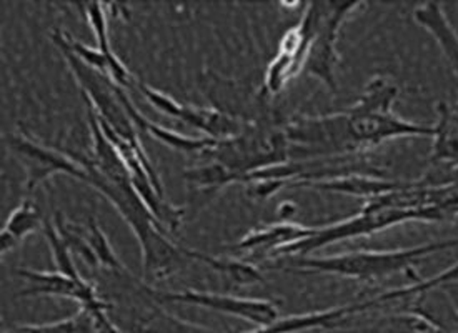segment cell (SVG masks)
<instances>
[{"mask_svg":"<svg viewBox=\"0 0 458 333\" xmlns=\"http://www.w3.org/2000/svg\"><path fill=\"white\" fill-rule=\"evenodd\" d=\"M397 97L395 82L386 75H375L363 87L360 98L345 110L350 137L359 152H369L386 141L434 135V125L415 124L394 112Z\"/></svg>","mask_w":458,"mask_h":333,"instance_id":"obj_1","label":"cell"},{"mask_svg":"<svg viewBox=\"0 0 458 333\" xmlns=\"http://www.w3.org/2000/svg\"><path fill=\"white\" fill-rule=\"evenodd\" d=\"M458 247V238L437 240L409 249L386 250V252H350L330 257H290L289 263L297 267L295 272L305 274H327L353 278L359 282H375L386 277L407 272L413 274V263L442 250Z\"/></svg>","mask_w":458,"mask_h":333,"instance_id":"obj_2","label":"cell"},{"mask_svg":"<svg viewBox=\"0 0 458 333\" xmlns=\"http://www.w3.org/2000/svg\"><path fill=\"white\" fill-rule=\"evenodd\" d=\"M438 222L444 217L437 212L427 210H403L394 209L382 202L380 197L367 201L362 210L350 218H345L332 226H317L312 237L305 238L301 242H293L287 247L278 250V259L285 257H309L315 250L324 249L327 245L337 243L342 240L350 238L367 237L375 232H382L390 226H400L405 222Z\"/></svg>","mask_w":458,"mask_h":333,"instance_id":"obj_3","label":"cell"},{"mask_svg":"<svg viewBox=\"0 0 458 333\" xmlns=\"http://www.w3.org/2000/svg\"><path fill=\"white\" fill-rule=\"evenodd\" d=\"M202 155L239 174L243 184L247 174L289 162L290 147L284 127L250 124L235 137L216 141Z\"/></svg>","mask_w":458,"mask_h":333,"instance_id":"obj_4","label":"cell"},{"mask_svg":"<svg viewBox=\"0 0 458 333\" xmlns=\"http://www.w3.org/2000/svg\"><path fill=\"white\" fill-rule=\"evenodd\" d=\"M360 7L362 2H317V24L301 72L326 83L334 96L338 92V34L350 15Z\"/></svg>","mask_w":458,"mask_h":333,"instance_id":"obj_5","label":"cell"},{"mask_svg":"<svg viewBox=\"0 0 458 333\" xmlns=\"http://www.w3.org/2000/svg\"><path fill=\"white\" fill-rule=\"evenodd\" d=\"M145 294L154 298L158 303H191L202 309L214 310L225 315L237 317L242 320L250 321L259 329L270 327L278 320L277 305L270 300L259 298H242L225 294L214 292H200V290H182V292H160L150 286H142Z\"/></svg>","mask_w":458,"mask_h":333,"instance_id":"obj_6","label":"cell"},{"mask_svg":"<svg viewBox=\"0 0 458 333\" xmlns=\"http://www.w3.org/2000/svg\"><path fill=\"white\" fill-rule=\"evenodd\" d=\"M133 89H137L140 96L144 97L152 107L157 108L158 112H162L164 115L172 119L182 120L183 124L191 125L197 131L204 132L208 139L224 141V139L235 137L243 129V124L239 120L230 117L217 108L185 106L142 81H135Z\"/></svg>","mask_w":458,"mask_h":333,"instance_id":"obj_7","label":"cell"},{"mask_svg":"<svg viewBox=\"0 0 458 333\" xmlns=\"http://www.w3.org/2000/svg\"><path fill=\"white\" fill-rule=\"evenodd\" d=\"M7 143L13 154L22 160L27 170V192L34 191L38 184L57 174H65L82 182L87 179L84 168L65 152H62L59 147L37 142L25 133L9 135Z\"/></svg>","mask_w":458,"mask_h":333,"instance_id":"obj_8","label":"cell"},{"mask_svg":"<svg viewBox=\"0 0 458 333\" xmlns=\"http://www.w3.org/2000/svg\"><path fill=\"white\" fill-rule=\"evenodd\" d=\"M17 274L29 284L22 290V297H37V295H47V297L69 298L79 303L81 309L94 310L100 307H109L112 303L106 302L98 295L96 286L89 280L72 278L62 272H38V270H19Z\"/></svg>","mask_w":458,"mask_h":333,"instance_id":"obj_9","label":"cell"},{"mask_svg":"<svg viewBox=\"0 0 458 333\" xmlns=\"http://www.w3.org/2000/svg\"><path fill=\"white\" fill-rule=\"evenodd\" d=\"M317 226H301L293 222H278L274 226L253 228L247 235L230 245V252L233 253H245L253 260H274L278 250L287 247L293 242H301L305 238L312 237Z\"/></svg>","mask_w":458,"mask_h":333,"instance_id":"obj_10","label":"cell"},{"mask_svg":"<svg viewBox=\"0 0 458 333\" xmlns=\"http://www.w3.org/2000/svg\"><path fill=\"white\" fill-rule=\"evenodd\" d=\"M413 19L434 37L437 46L458 77V32L448 21L444 7L437 2H427L413 11Z\"/></svg>","mask_w":458,"mask_h":333,"instance_id":"obj_11","label":"cell"},{"mask_svg":"<svg viewBox=\"0 0 458 333\" xmlns=\"http://www.w3.org/2000/svg\"><path fill=\"white\" fill-rule=\"evenodd\" d=\"M409 182L386 180L384 177L355 174V175H347V177H338V179L322 180V182L307 184L305 187L317 189V191L344 193V195H352V197H360V199L367 202V201H372V199H377V197L386 195L390 192L400 191Z\"/></svg>","mask_w":458,"mask_h":333,"instance_id":"obj_12","label":"cell"},{"mask_svg":"<svg viewBox=\"0 0 458 333\" xmlns=\"http://www.w3.org/2000/svg\"><path fill=\"white\" fill-rule=\"evenodd\" d=\"M432 166H458V106L440 102L432 135Z\"/></svg>","mask_w":458,"mask_h":333,"instance_id":"obj_13","label":"cell"},{"mask_svg":"<svg viewBox=\"0 0 458 333\" xmlns=\"http://www.w3.org/2000/svg\"><path fill=\"white\" fill-rule=\"evenodd\" d=\"M84 9L85 17L94 30L97 38V48L110 60L112 65V82L117 83L122 89H133L132 73L122 64L121 59L114 54L110 48L109 27H107V13L104 4H84L81 5Z\"/></svg>","mask_w":458,"mask_h":333,"instance_id":"obj_14","label":"cell"},{"mask_svg":"<svg viewBox=\"0 0 458 333\" xmlns=\"http://www.w3.org/2000/svg\"><path fill=\"white\" fill-rule=\"evenodd\" d=\"M44 218L36 202L24 199L9 215L5 226L0 232V252L2 255L13 252L27 235L34 234L38 226H44Z\"/></svg>","mask_w":458,"mask_h":333,"instance_id":"obj_15","label":"cell"},{"mask_svg":"<svg viewBox=\"0 0 458 333\" xmlns=\"http://www.w3.org/2000/svg\"><path fill=\"white\" fill-rule=\"evenodd\" d=\"M189 257L192 262L195 260V262L206 263L207 267L214 269L227 280H232L235 286H247L264 282L260 272L250 263L230 260V259H217V257H210V255L192 249L189 250Z\"/></svg>","mask_w":458,"mask_h":333,"instance_id":"obj_16","label":"cell"},{"mask_svg":"<svg viewBox=\"0 0 458 333\" xmlns=\"http://www.w3.org/2000/svg\"><path fill=\"white\" fill-rule=\"evenodd\" d=\"M183 177L193 185L206 191H218L230 184H239V174L232 172L230 168L218 164L216 160L207 166L187 168L183 172Z\"/></svg>","mask_w":458,"mask_h":333,"instance_id":"obj_17","label":"cell"},{"mask_svg":"<svg viewBox=\"0 0 458 333\" xmlns=\"http://www.w3.org/2000/svg\"><path fill=\"white\" fill-rule=\"evenodd\" d=\"M87 238H89V243L92 245V249L96 252L100 269H107L112 274L122 275V277H131L129 270L125 269V265L119 260V257L110 247L109 238L102 232V228L94 218H90V222H89V235H87Z\"/></svg>","mask_w":458,"mask_h":333,"instance_id":"obj_18","label":"cell"},{"mask_svg":"<svg viewBox=\"0 0 458 333\" xmlns=\"http://www.w3.org/2000/svg\"><path fill=\"white\" fill-rule=\"evenodd\" d=\"M2 333H77L75 317L65 320L54 321V323H22V325H11L4 329Z\"/></svg>","mask_w":458,"mask_h":333,"instance_id":"obj_19","label":"cell"},{"mask_svg":"<svg viewBox=\"0 0 458 333\" xmlns=\"http://www.w3.org/2000/svg\"><path fill=\"white\" fill-rule=\"evenodd\" d=\"M457 282H458V278H457Z\"/></svg>","mask_w":458,"mask_h":333,"instance_id":"obj_20","label":"cell"}]
</instances>
